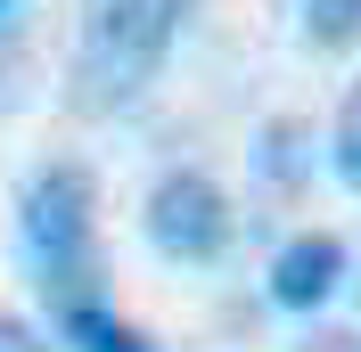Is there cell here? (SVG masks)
<instances>
[{
	"label": "cell",
	"instance_id": "1",
	"mask_svg": "<svg viewBox=\"0 0 361 352\" xmlns=\"http://www.w3.org/2000/svg\"><path fill=\"white\" fill-rule=\"evenodd\" d=\"M180 33V0H90L82 42H74V115H123L140 90L164 74Z\"/></svg>",
	"mask_w": 361,
	"mask_h": 352
},
{
	"label": "cell",
	"instance_id": "2",
	"mask_svg": "<svg viewBox=\"0 0 361 352\" xmlns=\"http://www.w3.org/2000/svg\"><path fill=\"white\" fill-rule=\"evenodd\" d=\"M17 246H25V270L49 303L66 295H90L99 279V180L82 164H42V172L17 189Z\"/></svg>",
	"mask_w": 361,
	"mask_h": 352
},
{
	"label": "cell",
	"instance_id": "3",
	"mask_svg": "<svg viewBox=\"0 0 361 352\" xmlns=\"http://www.w3.org/2000/svg\"><path fill=\"white\" fill-rule=\"evenodd\" d=\"M140 221H148V246L164 263H222L230 254V197L205 172H164Z\"/></svg>",
	"mask_w": 361,
	"mask_h": 352
},
{
	"label": "cell",
	"instance_id": "4",
	"mask_svg": "<svg viewBox=\"0 0 361 352\" xmlns=\"http://www.w3.org/2000/svg\"><path fill=\"white\" fill-rule=\"evenodd\" d=\"M337 287H345V246L329 230H304L271 254V303L279 311H320Z\"/></svg>",
	"mask_w": 361,
	"mask_h": 352
},
{
	"label": "cell",
	"instance_id": "5",
	"mask_svg": "<svg viewBox=\"0 0 361 352\" xmlns=\"http://www.w3.org/2000/svg\"><path fill=\"white\" fill-rule=\"evenodd\" d=\"M49 311H58V344L66 352H157L132 320H115V311L99 303V287H90V295H66V303H49Z\"/></svg>",
	"mask_w": 361,
	"mask_h": 352
},
{
	"label": "cell",
	"instance_id": "6",
	"mask_svg": "<svg viewBox=\"0 0 361 352\" xmlns=\"http://www.w3.org/2000/svg\"><path fill=\"white\" fill-rule=\"evenodd\" d=\"M255 164H263L271 189H295V180L312 172V132L304 123H263V156Z\"/></svg>",
	"mask_w": 361,
	"mask_h": 352
},
{
	"label": "cell",
	"instance_id": "7",
	"mask_svg": "<svg viewBox=\"0 0 361 352\" xmlns=\"http://www.w3.org/2000/svg\"><path fill=\"white\" fill-rule=\"evenodd\" d=\"M329 172L361 197V82L337 99V123H329Z\"/></svg>",
	"mask_w": 361,
	"mask_h": 352
},
{
	"label": "cell",
	"instance_id": "8",
	"mask_svg": "<svg viewBox=\"0 0 361 352\" xmlns=\"http://www.w3.org/2000/svg\"><path fill=\"white\" fill-rule=\"evenodd\" d=\"M304 42L312 49H353L361 42V0H304Z\"/></svg>",
	"mask_w": 361,
	"mask_h": 352
},
{
	"label": "cell",
	"instance_id": "9",
	"mask_svg": "<svg viewBox=\"0 0 361 352\" xmlns=\"http://www.w3.org/2000/svg\"><path fill=\"white\" fill-rule=\"evenodd\" d=\"M25 82H33V58H25V42L8 33V17H0V115L25 107Z\"/></svg>",
	"mask_w": 361,
	"mask_h": 352
},
{
	"label": "cell",
	"instance_id": "10",
	"mask_svg": "<svg viewBox=\"0 0 361 352\" xmlns=\"http://www.w3.org/2000/svg\"><path fill=\"white\" fill-rule=\"evenodd\" d=\"M0 352H42V336L25 328V320H8V311H0Z\"/></svg>",
	"mask_w": 361,
	"mask_h": 352
},
{
	"label": "cell",
	"instance_id": "11",
	"mask_svg": "<svg viewBox=\"0 0 361 352\" xmlns=\"http://www.w3.org/2000/svg\"><path fill=\"white\" fill-rule=\"evenodd\" d=\"M312 352H361V344H353V336H320Z\"/></svg>",
	"mask_w": 361,
	"mask_h": 352
},
{
	"label": "cell",
	"instance_id": "12",
	"mask_svg": "<svg viewBox=\"0 0 361 352\" xmlns=\"http://www.w3.org/2000/svg\"><path fill=\"white\" fill-rule=\"evenodd\" d=\"M8 8H17V0H0V17H8Z\"/></svg>",
	"mask_w": 361,
	"mask_h": 352
}]
</instances>
